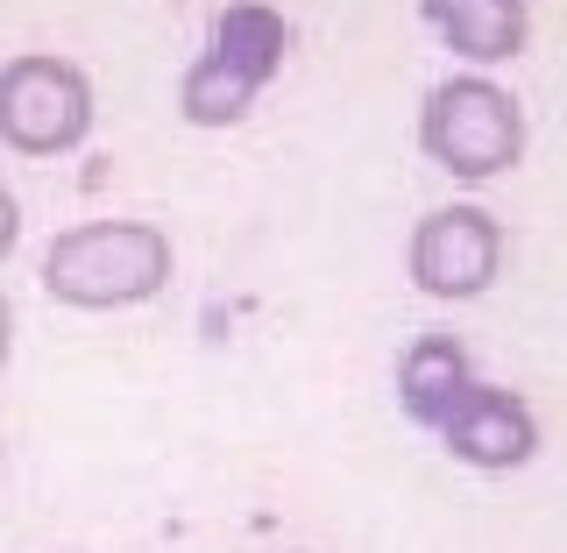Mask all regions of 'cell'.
I'll return each instance as SVG.
<instances>
[{
  "mask_svg": "<svg viewBox=\"0 0 567 553\" xmlns=\"http://www.w3.org/2000/svg\"><path fill=\"white\" fill-rule=\"evenodd\" d=\"M171 235L156 221H79L50 242L43 291L79 313H121L150 306L171 284Z\"/></svg>",
  "mask_w": 567,
  "mask_h": 553,
  "instance_id": "6da1fadb",
  "label": "cell"
},
{
  "mask_svg": "<svg viewBox=\"0 0 567 553\" xmlns=\"http://www.w3.org/2000/svg\"><path fill=\"white\" fill-rule=\"evenodd\" d=\"M284 50H291V22L262 0H235L213 22V43L192 58L185 85H177V114L192 129H235L248 106L262 100V85L284 71Z\"/></svg>",
  "mask_w": 567,
  "mask_h": 553,
  "instance_id": "7a4b0ae2",
  "label": "cell"
},
{
  "mask_svg": "<svg viewBox=\"0 0 567 553\" xmlns=\"http://www.w3.org/2000/svg\"><path fill=\"white\" fill-rule=\"evenodd\" d=\"M419 150L454 177H504L525 156V106L504 93L496 79L468 71V79L433 85L419 106Z\"/></svg>",
  "mask_w": 567,
  "mask_h": 553,
  "instance_id": "3957f363",
  "label": "cell"
},
{
  "mask_svg": "<svg viewBox=\"0 0 567 553\" xmlns=\"http://www.w3.org/2000/svg\"><path fill=\"white\" fill-rule=\"evenodd\" d=\"M93 135V85L71 58H8L0 64V142L22 156H64Z\"/></svg>",
  "mask_w": 567,
  "mask_h": 553,
  "instance_id": "277c9868",
  "label": "cell"
},
{
  "mask_svg": "<svg viewBox=\"0 0 567 553\" xmlns=\"http://www.w3.org/2000/svg\"><path fill=\"white\" fill-rule=\"evenodd\" d=\"M412 284L425 298H483L504 270V227L483 206H440L412 227Z\"/></svg>",
  "mask_w": 567,
  "mask_h": 553,
  "instance_id": "5b68a950",
  "label": "cell"
},
{
  "mask_svg": "<svg viewBox=\"0 0 567 553\" xmlns=\"http://www.w3.org/2000/svg\"><path fill=\"white\" fill-rule=\"evenodd\" d=\"M440 440H447L454 461H468V469H525L532 454H539V419H532V404L518 398V390H496L475 377V390L447 412V426H440Z\"/></svg>",
  "mask_w": 567,
  "mask_h": 553,
  "instance_id": "8992f818",
  "label": "cell"
},
{
  "mask_svg": "<svg viewBox=\"0 0 567 553\" xmlns=\"http://www.w3.org/2000/svg\"><path fill=\"white\" fill-rule=\"evenodd\" d=\"M419 14L433 22V35L468 64H511L532 35L525 0H419Z\"/></svg>",
  "mask_w": 567,
  "mask_h": 553,
  "instance_id": "52a82bcc",
  "label": "cell"
},
{
  "mask_svg": "<svg viewBox=\"0 0 567 553\" xmlns=\"http://www.w3.org/2000/svg\"><path fill=\"white\" fill-rule=\"evenodd\" d=\"M475 390V369H468V348L454 341V334H419L412 348H404V362H398V398H404V412H412L419 426H447V412L461 398Z\"/></svg>",
  "mask_w": 567,
  "mask_h": 553,
  "instance_id": "ba28073f",
  "label": "cell"
},
{
  "mask_svg": "<svg viewBox=\"0 0 567 553\" xmlns=\"http://www.w3.org/2000/svg\"><path fill=\"white\" fill-rule=\"evenodd\" d=\"M22 242V206H14V192H0V256Z\"/></svg>",
  "mask_w": 567,
  "mask_h": 553,
  "instance_id": "9c48e42d",
  "label": "cell"
},
{
  "mask_svg": "<svg viewBox=\"0 0 567 553\" xmlns=\"http://www.w3.org/2000/svg\"><path fill=\"white\" fill-rule=\"evenodd\" d=\"M8 348H14V313H8V298H0V362H8Z\"/></svg>",
  "mask_w": 567,
  "mask_h": 553,
  "instance_id": "30bf717a",
  "label": "cell"
}]
</instances>
